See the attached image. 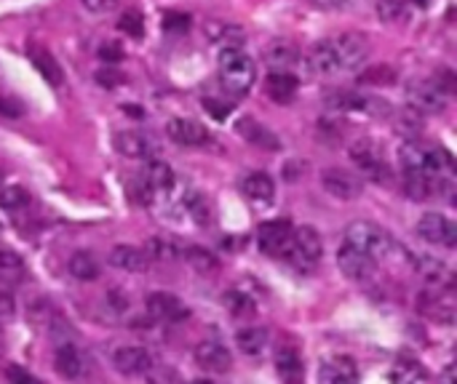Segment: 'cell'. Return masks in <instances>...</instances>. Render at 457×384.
<instances>
[{"instance_id": "obj_20", "label": "cell", "mask_w": 457, "mask_h": 384, "mask_svg": "<svg viewBox=\"0 0 457 384\" xmlns=\"http://www.w3.org/2000/svg\"><path fill=\"white\" fill-rule=\"evenodd\" d=\"M236 131H238V136H244L249 144H254L257 150H268V152H278L281 150V139L268 128V126H262L257 118H249V115H244L238 123H236Z\"/></svg>"}, {"instance_id": "obj_24", "label": "cell", "mask_w": 457, "mask_h": 384, "mask_svg": "<svg viewBox=\"0 0 457 384\" xmlns=\"http://www.w3.org/2000/svg\"><path fill=\"white\" fill-rule=\"evenodd\" d=\"M276 372H278V380L284 384H303L305 382V364H303V355L284 345L278 347L276 353Z\"/></svg>"}, {"instance_id": "obj_17", "label": "cell", "mask_w": 457, "mask_h": 384, "mask_svg": "<svg viewBox=\"0 0 457 384\" xmlns=\"http://www.w3.org/2000/svg\"><path fill=\"white\" fill-rule=\"evenodd\" d=\"M305 67L316 78H335V75H340V61H337L332 40H319L316 45H311Z\"/></svg>"}, {"instance_id": "obj_13", "label": "cell", "mask_w": 457, "mask_h": 384, "mask_svg": "<svg viewBox=\"0 0 457 384\" xmlns=\"http://www.w3.org/2000/svg\"><path fill=\"white\" fill-rule=\"evenodd\" d=\"M319 384H356L359 366L351 355H329L319 366Z\"/></svg>"}, {"instance_id": "obj_50", "label": "cell", "mask_w": 457, "mask_h": 384, "mask_svg": "<svg viewBox=\"0 0 457 384\" xmlns=\"http://www.w3.org/2000/svg\"><path fill=\"white\" fill-rule=\"evenodd\" d=\"M0 350H3V329H0Z\"/></svg>"}, {"instance_id": "obj_29", "label": "cell", "mask_w": 457, "mask_h": 384, "mask_svg": "<svg viewBox=\"0 0 457 384\" xmlns=\"http://www.w3.org/2000/svg\"><path fill=\"white\" fill-rule=\"evenodd\" d=\"M24 278H27L24 259L11 249H0V281L3 283H21Z\"/></svg>"}, {"instance_id": "obj_35", "label": "cell", "mask_w": 457, "mask_h": 384, "mask_svg": "<svg viewBox=\"0 0 457 384\" xmlns=\"http://www.w3.org/2000/svg\"><path fill=\"white\" fill-rule=\"evenodd\" d=\"M118 29L126 32L129 37H142L145 35V16H142V11H137V8L123 11L120 21H118Z\"/></svg>"}, {"instance_id": "obj_48", "label": "cell", "mask_w": 457, "mask_h": 384, "mask_svg": "<svg viewBox=\"0 0 457 384\" xmlns=\"http://www.w3.org/2000/svg\"><path fill=\"white\" fill-rule=\"evenodd\" d=\"M439 384H455V366H447L439 377Z\"/></svg>"}, {"instance_id": "obj_27", "label": "cell", "mask_w": 457, "mask_h": 384, "mask_svg": "<svg viewBox=\"0 0 457 384\" xmlns=\"http://www.w3.org/2000/svg\"><path fill=\"white\" fill-rule=\"evenodd\" d=\"M412 265H415V267H418V273H420L431 286H436V289H442V286H450V283H453V281H450V270H447V265H445V262H439V259H434V257L415 254Z\"/></svg>"}, {"instance_id": "obj_49", "label": "cell", "mask_w": 457, "mask_h": 384, "mask_svg": "<svg viewBox=\"0 0 457 384\" xmlns=\"http://www.w3.org/2000/svg\"><path fill=\"white\" fill-rule=\"evenodd\" d=\"M412 3H418L420 8H426V5H428V0H412Z\"/></svg>"}, {"instance_id": "obj_37", "label": "cell", "mask_w": 457, "mask_h": 384, "mask_svg": "<svg viewBox=\"0 0 457 384\" xmlns=\"http://www.w3.org/2000/svg\"><path fill=\"white\" fill-rule=\"evenodd\" d=\"M410 0H378V13L383 21H399L407 13Z\"/></svg>"}, {"instance_id": "obj_23", "label": "cell", "mask_w": 457, "mask_h": 384, "mask_svg": "<svg viewBox=\"0 0 457 384\" xmlns=\"http://www.w3.org/2000/svg\"><path fill=\"white\" fill-rule=\"evenodd\" d=\"M241 192H244L252 203L268 206V203H273V198H276V182H273V176L265 174V171H252V174H246V176L241 179Z\"/></svg>"}, {"instance_id": "obj_36", "label": "cell", "mask_w": 457, "mask_h": 384, "mask_svg": "<svg viewBox=\"0 0 457 384\" xmlns=\"http://www.w3.org/2000/svg\"><path fill=\"white\" fill-rule=\"evenodd\" d=\"M29 203V195L21 190V187H5L0 184V206L8 208V211H19Z\"/></svg>"}, {"instance_id": "obj_44", "label": "cell", "mask_w": 457, "mask_h": 384, "mask_svg": "<svg viewBox=\"0 0 457 384\" xmlns=\"http://www.w3.org/2000/svg\"><path fill=\"white\" fill-rule=\"evenodd\" d=\"M96 80H99L104 88H112V86L120 80V75L115 72V64H107V69H99V72H96Z\"/></svg>"}, {"instance_id": "obj_43", "label": "cell", "mask_w": 457, "mask_h": 384, "mask_svg": "<svg viewBox=\"0 0 457 384\" xmlns=\"http://www.w3.org/2000/svg\"><path fill=\"white\" fill-rule=\"evenodd\" d=\"M118 5V0H83V8L91 13H107Z\"/></svg>"}, {"instance_id": "obj_45", "label": "cell", "mask_w": 457, "mask_h": 384, "mask_svg": "<svg viewBox=\"0 0 457 384\" xmlns=\"http://www.w3.org/2000/svg\"><path fill=\"white\" fill-rule=\"evenodd\" d=\"M107 305H110L115 313H123V310L129 307V299H126V294H123L120 289H112V291L107 294Z\"/></svg>"}, {"instance_id": "obj_41", "label": "cell", "mask_w": 457, "mask_h": 384, "mask_svg": "<svg viewBox=\"0 0 457 384\" xmlns=\"http://www.w3.org/2000/svg\"><path fill=\"white\" fill-rule=\"evenodd\" d=\"M0 115L3 118H21L24 107L16 99H11V96H0Z\"/></svg>"}, {"instance_id": "obj_16", "label": "cell", "mask_w": 457, "mask_h": 384, "mask_svg": "<svg viewBox=\"0 0 457 384\" xmlns=\"http://www.w3.org/2000/svg\"><path fill=\"white\" fill-rule=\"evenodd\" d=\"M112 366L123 377H142V374H147L153 369V355L139 345L120 347V350L112 353Z\"/></svg>"}, {"instance_id": "obj_39", "label": "cell", "mask_w": 457, "mask_h": 384, "mask_svg": "<svg viewBox=\"0 0 457 384\" xmlns=\"http://www.w3.org/2000/svg\"><path fill=\"white\" fill-rule=\"evenodd\" d=\"M204 107H206V112H209L214 120H225V118L233 112V107H230L228 102H217V99H206Z\"/></svg>"}, {"instance_id": "obj_25", "label": "cell", "mask_w": 457, "mask_h": 384, "mask_svg": "<svg viewBox=\"0 0 457 384\" xmlns=\"http://www.w3.org/2000/svg\"><path fill=\"white\" fill-rule=\"evenodd\" d=\"M147 251L137 249V246H129V243H120L110 251V265L123 270V273H145L147 270Z\"/></svg>"}, {"instance_id": "obj_18", "label": "cell", "mask_w": 457, "mask_h": 384, "mask_svg": "<svg viewBox=\"0 0 457 384\" xmlns=\"http://www.w3.org/2000/svg\"><path fill=\"white\" fill-rule=\"evenodd\" d=\"M193 355H195V364L209 374H228L233 369V355L220 342H201L193 350Z\"/></svg>"}, {"instance_id": "obj_10", "label": "cell", "mask_w": 457, "mask_h": 384, "mask_svg": "<svg viewBox=\"0 0 457 384\" xmlns=\"http://www.w3.org/2000/svg\"><path fill=\"white\" fill-rule=\"evenodd\" d=\"M321 187L337 200H356L364 192V182L359 179V174L345 171V168H324Z\"/></svg>"}, {"instance_id": "obj_28", "label": "cell", "mask_w": 457, "mask_h": 384, "mask_svg": "<svg viewBox=\"0 0 457 384\" xmlns=\"http://www.w3.org/2000/svg\"><path fill=\"white\" fill-rule=\"evenodd\" d=\"M268 331L262 329V326H246V329H241L238 334H236V345H238V350L244 353V355H262L265 353V347H268Z\"/></svg>"}, {"instance_id": "obj_14", "label": "cell", "mask_w": 457, "mask_h": 384, "mask_svg": "<svg viewBox=\"0 0 457 384\" xmlns=\"http://www.w3.org/2000/svg\"><path fill=\"white\" fill-rule=\"evenodd\" d=\"M166 134L179 147H204V144L212 142V134L198 120H190V118H174V120H169L166 123Z\"/></svg>"}, {"instance_id": "obj_51", "label": "cell", "mask_w": 457, "mask_h": 384, "mask_svg": "<svg viewBox=\"0 0 457 384\" xmlns=\"http://www.w3.org/2000/svg\"><path fill=\"white\" fill-rule=\"evenodd\" d=\"M0 184H3V176H0Z\"/></svg>"}, {"instance_id": "obj_8", "label": "cell", "mask_w": 457, "mask_h": 384, "mask_svg": "<svg viewBox=\"0 0 457 384\" xmlns=\"http://www.w3.org/2000/svg\"><path fill=\"white\" fill-rule=\"evenodd\" d=\"M418 238L431 243V246H445V249H455L457 243V227L453 219H447L445 214H423L418 222Z\"/></svg>"}, {"instance_id": "obj_31", "label": "cell", "mask_w": 457, "mask_h": 384, "mask_svg": "<svg viewBox=\"0 0 457 384\" xmlns=\"http://www.w3.org/2000/svg\"><path fill=\"white\" fill-rule=\"evenodd\" d=\"M209 37L214 43H220L222 48H241V43H244V32L236 24H228V21L212 24L209 27Z\"/></svg>"}, {"instance_id": "obj_2", "label": "cell", "mask_w": 457, "mask_h": 384, "mask_svg": "<svg viewBox=\"0 0 457 384\" xmlns=\"http://www.w3.org/2000/svg\"><path fill=\"white\" fill-rule=\"evenodd\" d=\"M345 243H351V246L367 251L378 265H380L383 259H391V257L396 254V249H399L396 241H394L383 227H378V225H372V222H353V225L345 230Z\"/></svg>"}, {"instance_id": "obj_32", "label": "cell", "mask_w": 457, "mask_h": 384, "mask_svg": "<svg viewBox=\"0 0 457 384\" xmlns=\"http://www.w3.org/2000/svg\"><path fill=\"white\" fill-rule=\"evenodd\" d=\"M182 259L193 267V270H198V273H212V270H217V257L212 254V251H206V249H201V246H185L182 249Z\"/></svg>"}, {"instance_id": "obj_47", "label": "cell", "mask_w": 457, "mask_h": 384, "mask_svg": "<svg viewBox=\"0 0 457 384\" xmlns=\"http://www.w3.org/2000/svg\"><path fill=\"white\" fill-rule=\"evenodd\" d=\"M391 384H423V377H415L412 372H396L391 374Z\"/></svg>"}, {"instance_id": "obj_5", "label": "cell", "mask_w": 457, "mask_h": 384, "mask_svg": "<svg viewBox=\"0 0 457 384\" xmlns=\"http://www.w3.org/2000/svg\"><path fill=\"white\" fill-rule=\"evenodd\" d=\"M407 99L410 110L418 115H436L447 107V88L434 78V80H412L407 86Z\"/></svg>"}, {"instance_id": "obj_3", "label": "cell", "mask_w": 457, "mask_h": 384, "mask_svg": "<svg viewBox=\"0 0 457 384\" xmlns=\"http://www.w3.org/2000/svg\"><path fill=\"white\" fill-rule=\"evenodd\" d=\"M348 155H351V160L356 163V168H359L367 179H372V182H378V184H388V182L394 179L391 163H388L386 152L380 150V144H378L375 139H356V142L351 144Z\"/></svg>"}, {"instance_id": "obj_19", "label": "cell", "mask_w": 457, "mask_h": 384, "mask_svg": "<svg viewBox=\"0 0 457 384\" xmlns=\"http://www.w3.org/2000/svg\"><path fill=\"white\" fill-rule=\"evenodd\" d=\"M27 59L32 61V67L40 72V78H43L48 86H54V88H62V86H64V69H62L59 59H56L48 48L32 43V45H27Z\"/></svg>"}, {"instance_id": "obj_15", "label": "cell", "mask_w": 457, "mask_h": 384, "mask_svg": "<svg viewBox=\"0 0 457 384\" xmlns=\"http://www.w3.org/2000/svg\"><path fill=\"white\" fill-rule=\"evenodd\" d=\"M54 369L62 380H78L83 374V358L70 337H56L54 342Z\"/></svg>"}, {"instance_id": "obj_22", "label": "cell", "mask_w": 457, "mask_h": 384, "mask_svg": "<svg viewBox=\"0 0 457 384\" xmlns=\"http://www.w3.org/2000/svg\"><path fill=\"white\" fill-rule=\"evenodd\" d=\"M300 91V80L295 78V72L289 69H273L268 78H265V94L268 99H273L276 104H289L295 102Z\"/></svg>"}, {"instance_id": "obj_42", "label": "cell", "mask_w": 457, "mask_h": 384, "mask_svg": "<svg viewBox=\"0 0 457 384\" xmlns=\"http://www.w3.org/2000/svg\"><path fill=\"white\" fill-rule=\"evenodd\" d=\"M5 377H8V382H11V384H43L40 380H35V377H32L29 372L19 369V366H8Z\"/></svg>"}, {"instance_id": "obj_6", "label": "cell", "mask_w": 457, "mask_h": 384, "mask_svg": "<svg viewBox=\"0 0 457 384\" xmlns=\"http://www.w3.org/2000/svg\"><path fill=\"white\" fill-rule=\"evenodd\" d=\"M337 267H340V273L345 278H351L356 283H364V281H372L378 275L380 265L367 251H361V249H356L351 243H343L340 251H337Z\"/></svg>"}, {"instance_id": "obj_4", "label": "cell", "mask_w": 457, "mask_h": 384, "mask_svg": "<svg viewBox=\"0 0 457 384\" xmlns=\"http://www.w3.org/2000/svg\"><path fill=\"white\" fill-rule=\"evenodd\" d=\"M321 254H324V243H321V235H319L316 227L303 225V227L292 230V241H289V249L284 254L292 265L308 270V267L319 265Z\"/></svg>"}, {"instance_id": "obj_7", "label": "cell", "mask_w": 457, "mask_h": 384, "mask_svg": "<svg viewBox=\"0 0 457 384\" xmlns=\"http://www.w3.org/2000/svg\"><path fill=\"white\" fill-rule=\"evenodd\" d=\"M337 61H340V72H353L359 69L367 56H370V40L361 32H343L340 37L332 40Z\"/></svg>"}, {"instance_id": "obj_30", "label": "cell", "mask_w": 457, "mask_h": 384, "mask_svg": "<svg viewBox=\"0 0 457 384\" xmlns=\"http://www.w3.org/2000/svg\"><path fill=\"white\" fill-rule=\"evenodd\" d=\"M265 59L270 61L273 69H289V72H292V67L300 61V51H297L292 43L278 40V43H273V45L265 51Z\"/></svg>"}, {"instance_id": "obj_52", "label": "cell", "mask_w": 457, "mask_h": 384, "mask_svg": "<svg viewBox=\"0 0 457 384\" xmlns=\"http://www.w3.org/2000/svg\"><path fill=\"white\" fill-rule=\"evenodd\" d=\"M0 230H3V227H0Z\"/></svg>"}, {"instance_id": "obj_9", "label": "cell", "mask_w": 457, "mask_h": 384, "mask_svg": "<svg viewBox=\"0 0 457 384\" xmlns=\"http://www.w3.org/2000/svg\"><path fill=\"white\" fill-rule=\"evenodd\" d=\"M147 315L153 321H166V323H182L190 318V307L171 291H153L145 299Z\"/></svg>"}, {"instance_id": "obj_34", "label": "cell", "mask_w": 457, "mask_h": 384, "mask_svg": "<svg viewBox=\"0 0 457 384\" xmlns=\"http://www.w3.org/2000/svg\"><path fill=\"white\" fill-rule=\"evenodd\" d=\"M185 208L193 214L195 225H209L212 222V206H209V200L201 192H187L185 195Z\"/></svg>"}, {"instance_id": "obj_1", "label": "cell", "mask_w": 457, "mask_h": 384, "mask_svg": "<svg viewBox=\"0 0 457 384\" xmlns=\"http://www.w3.org/2000/svg\"><path fill=\"white\" fill-rule=\"evenodd\" d=\"M220 80L233 96L249 94L257 80V64L244 48H220Z\"/></svg>"}, {"instance_id": "obj_33", "label": "cell", "mask_w": 457, "mask_h": 384, "mask_svg": "<svg viewBox=\"0 0 457 384\" xmlns=\"http://www.w3.org/2000/svg\"><path fill=\"white\" fill-rule=\"evenodd\" d=\"M222 305H225L236 318H249V315H254V299H252L246 291H238V289L225 291Z\"/></svg>"}, {"instance_id": "obj_40", "label": "cell", "mask_w": 457, "mask_h": 384, "mask_svg": "<svg viewBox=\"0 0 457 384\" xmlns=\"http://www.w3.org/2000/svg\"><path fill=\"white\" fill-rule=\"evenodd\" d=\"M16 313V302H13V294L8 289H0V321H11Z\"/></svg>"}, {"instance_id": "obj_26", "label": "cell", "mask_w": 457, "mask_h": 384, "mask_svg": "<svg viewBox=\"0 0 457 384\" xmlns=\"http://www.w3.org/2000/svg\"><path fill=\"white\" fill-rule=\"evenodd\" d=\"M67 270L80 283H91V281L102 278V265H99L96 254H91V251H75L67 262Z\"/></svg>"}, {"instance_id": "obj_21", "label": "cell", "mask_w": 457, "mask_h": 384, "mask_svg": "<svg viewBox=\"0 0 457 384\" xmlns=\"http://www.w3.org/2000/svg\"><path fill=\"white\" fill-rule=\"evenodd\" d=\"M112 144H115V150H118L123 158H131V160H145V158H150V155L155 152V142H153L145 131H139V128L115 134Z\"/></svg>"}, {"instance_id": "obj_11", "label": "cell", "mask_w": 457, "mask_h": 384, "mask_svg": "<svg viewBox=\"0 0 457 384\" xmlns=\"http://www.w3.org/2000/svg\"><path fill=\"white\" fill-rule=\"evenodd\" d=\"M292 222L287 219H270L265 225H260L257 230V243H260V251L265 257H284L287 249H289V241H292Z\"/></svg>"}, {"instance_id": "obj_46", "label": "cell", "mask_w": 457, "mask_h": 384, "mask_svg": "<svg viewBox=\"0 0 457 384\" xmlns=\"http://www.w3.org/2000/svg\"><path fill=\"white\" fill-rule=\"evenodd\" d=\"M99 56H102V61H104V64H115V61H120V59H123V51H120V48H115V45H104V48L99 51Z\"/></svg>"}, {"instance_id": "obj_38", "label": "cell", "mask_w": 457, "mask_h": 384, "mask_svg": "<svg viewBox=\"0 0 457 384\" xmlns=\"http://www.w3.org/2000/svg\"><path fill=\"white\" fill-rule=\"evenodd\" d=\"M169 32H187L190 29V16L187 13H177V11H171V13H166V24H163Z\"/></svg>"}, {"instance_id": "obj_12", "label": "cell", "mask_w": 457, "mask_h": 384, "mask_svg": "<svg viewBox=\"0 0 457 384\" xmlns=\"http://www.w3.org/2000/svg\"><path fill=\"white\" fill-rule=\"evenodd\" d=\"M174 184H177V176L171 166L163 160H150L139 179V200H147L153 195H166L174 190Z\"/></svg>"}]
</instances>
